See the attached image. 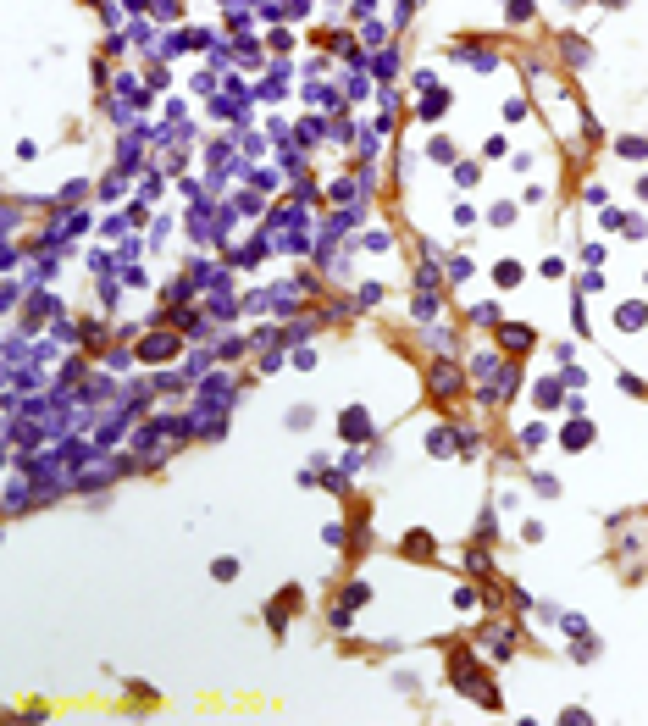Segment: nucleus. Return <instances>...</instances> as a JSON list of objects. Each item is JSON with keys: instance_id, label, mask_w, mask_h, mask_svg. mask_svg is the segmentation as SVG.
Wrapping results in <instances>:
<instances>
[{"instance_id": "obj_1", "label": "nucleus", "mask_w": 648, "mask_h": 726, "mask_svg": "<svg viewBox=\"0 0 648 726\" xmlns=\"http://www.w3.org/2000/svg\"><path fill=\"white\" fill-rule=\"evenodd\" d=\"M144 366H166L172 355H183V339L178 333H150V339H139V350H134Z\"/></svg>"}, {"instance_id": "obj_2", "label": "nucleus", "mask_w": 648, "mask_h": 726, "mask_svg": "<svg viewBox=\"0 0 648 726\" xmlns=\"http://www.w3.org/2000/svg\"><path fill=\"white\" fill-rule=\"evenodd\" d=\"M427 388H432V394H443V399H454V394L466 388V377H460L454 355H438V361L427 366Z\"/></svg>"}, {"instance_id": "obj_3", "label": "nucleus", "mask_w": 648, "mask_h": 726, "mask_svg": "<svg viewBox=\"0 0 648 726\" xmlns=\"http://www.w3.org/2000/svg\"><path fill=\"white\" fill-rule=\"evenodd\" d=\"M338 433L350 438V443H366V438H371V422H366V411H360V405H350V411L338 416Z\"/></svg>"}, {"instance_id": "obj_4", "label": "nucleus", "mask_w": 648, "mask_h": 726, "mask_svg": "<svg viewBox=\"0 0 648 726\" xmlns=\"http://www.w3.org/2000/svg\"><path fill=\"white\" fill-rule=\"evenodd\" d=\"M499 344H504V350H532L538 333H532L526 322H499Z\"/></svg>"}, {"instance_id": "obj_5", "label": "nucleus", "mask_w": 648, "mask_h": 726, "mask_svg": "<svg viewBox=\"0 0 648 726\" xmlns=\"http://www.w3.org/2000/svg\"><path fill=\"white\" fill-rule=\"evenodd\" d=\"M427 455H438V460H443V455H460V433H454V427H432L427 433Z\"/></svg>"}, {"instance_id": "obj_6", "label": "nucleus", "mask_w": 648, "mask_h": 726, "mask_svg": "<svg viewBox=\"0 0 648 726\" xmlns=\"http://www.w3.org/2000/svg\"><path fill=\"white\" fill-rule=\"evenodd\" d=\"M466 316H471L477 327H499V322H504V316H499V299H477V305H471Z\"/></svg>"}, {"instance_id": "obj_7", "label": "nucleus", "mask_w": 648, "mask_h": 726, "mask_svg": "<svg viewBox=\"0 0 648 726\" xmlns=\"http://www.w3.org/2000/svg\"><path fill=\"white\" fill-rule=\"evenodd\" d=\"M615 322H621V327H648V305L643 299H626V305L615 311Z\"/></svg>"}, {"instance_id": "obj_8", "label": "nucleus", "mask_w": 648, "mask_h": 726, "mask_svg": "<svg viewBox=\"0 0 648 726\" xmlns=\"http://www.w3.org/2000/svg\"><path fill=\"white\" fill-rule=\"evenodd\" d=\"M587 438H593V427H587V422H576V427H566V433H560V449H566V455H571V449H587Z\"/></svg>"}, {"instance_id": "obj_9", "label": "nucleus", "mask_w": 648, "mask_h": 726, "mask_svg": "<svg viewBox=\"0 0 648 726\" xmlns=\"http://www.w3.org/2000/svg\"><path fill=\"white\" fill-rule=\"evenodd\" d=\"M405 555H410V560H432L438 549H432V538H427V532H410V538H405Z\"/></svg>"}, {"instance_id": "obj_10", "label": "nucleus", "mask_w": 648, "mask_h": 726, "mask_svg": "<svg viewBox=\"0 0 648 726\" xmlns=\"http://www.w3.org/2000/svg\"><path fill=\"white\" fill-rule=\"evenodd\" d=\"M466 571H471V577H494V555H488V549H471V555H466Z\"/></svg>"}, {"instance_id": "obj_11", "label": "nucleus", "mask_w": 648, "mask_h": 726, "mask_svg": "<svg viewBox=\"0 0 648 726\" xmlns=\"http://www.w3.org/2000/svg\"><path fill=\"white\" fill-rule=\"evenodd\" d=\"M482 455V433L477 427H460V460H477Z\"/></svg>"}, {"instance_id": "obj_12", "label": "nucleus", "mask_w": 648, "mask_h": 726, "mask_svg": "<svg viewBox=\"0 0 648 726\" xmlns=\"http://www.w3.org/2000/svg\"><path fill=\"white\" fill-rule=\"evenodd\" d=\"M494 283H499V289H515V283H521V261H499V266H494Z\"/></svg>"}, {"instance_id": "obj_13", "label": "nucleus", "mask_w": 648, "mask_h": 726, "mask_svg": "<svg viewBox=\"0 0 648 726\" xmlns=\"http://www.w3.org/2000/svg\"><path fill=\"white\" fill-rule=\"evenodd\" d=\"M538 405H543V411L566 405V388H560V383H538Z\"/></svg>"}, {"instance_id": "obj_14", "label": "nucleus", "mask_w": 648, "mask_h": 726, "mask_svg": "<svg viewBox=\"0 0 648 726\" xmlns=\"http://www.w3.org/2000/svg\"><path fill=\"white\" fill-rule=\"evenodd\" d=\"M443 106H449V94H443V89H422V117H438Z\"/></svg>"}, {"instance_id": "obj_15", "label": "nucleus", "mask_w": 648, "mask_h": 726, "mask_svg": "<svg viewBox=\"0 0 648 726\" xmlns=\"http://www.w3.org/2000/svg\"><path fill=\"white\" fill-rule=\"evenodd\" d=\"M211 577H216V582H233V577H238V560H233V555L211 560Z\"/></svg>"}, {"instance_id": "obj_16", "label": "nucleus", "mask_w": 648, "mask_h": 726, "mask_svg": "<svg viewBox=\"0 0 648 726\" xmlns=\"http://www.w3.org/2000/svg\"><path fill=\"white\" fill-rule=\"evenodd\" d=\"M283 422L294 427V433H299V427H310V422H316V411H310V405H294V411H288Z\"/></svg>"}, {"instance_id": "obj_17", "label": "nucleus", "mask_w": 648, "mask_h": 726, "mask_svg": "<svg viewBox=\"0 0 648 726\" xmlns=\"http://www.w3.org/2000/svg\"><path fill=\"white\" fill-rule=\"evenodd\" d=\"M316 139H322V117H305L299 122V145H316Z\"/></svg>"}, {"instance_id": "obj_18", "label": "nucleus", "mask_w": 648, "mask_h": 726, "mask_svg": "<svg viewBox=\"0 0 648 726\" xmlns=\"http://www.w3.org/2000/svg\"><path fill=\"white\" fill-rule=\"evenodd\" d=\"M532 488H538V494H543V499H554V494H560V483H554V477H549V471H532Z\"/></svg>"}, {"instance_id": "obj_19", "label": "nucleus", "mask_w": 648, "mask_h": 726, "mask_svg": "<svg viewBox=\"0 0 648 726\" xmlns=\"http://www.w3.org/2000/svg\"><path fill=\"white\" fill-rule=\"evenodd\" d=\"M399 73V50H382V56H377V78H394Z\"/></svg>"}, {"instance_id": "obj_20", "label": "nucleus", "mask_w": 648, "mask_h": 726, "mask_svg": "<svg viewBox=\"0 0 648 726\" xmlns=\"http://www.w3.org/2000/svg\"><path fill=\"white\" fill-rule=\"evenodd\" d=\"M427 155L432 161H454V145L449 139H427Z\"/></svg>"}, {"instance_id": "obj_21", "label": "nucleus", "mask_w": 648, "mask_h": 726, "mask_svg": "<svg viewBox=\"0 0 648 726\" xmlns=\"http://www.w3.org/2000/svg\"><path fill=\"white\" fill-rule=\"evenodd\" d=\"M454 183H460V189H471V183H477V161H460V172H454Z\"/></svg>"}, {"instance_id": "obj_22", "label": "nucleus", "mask_w": 648, "mask_h": 726, "mask_svg": "<svg viewBox=\"0 0 648 726\" xmlns=\"http://www.w3.org/2000/svg\"><path fill=\"white\" fill-rule=\"evenodd\" d=\"M471 272H477V266H471V261H466V255H460V261H449V278H454V283H466V278H471Z\"/></svg>"}, {"instance_id": "obj_23", "label": "nucleus", "mask_w": 648, "mask_h": 726, "mask_svg": "<svg viewBox=\"0 0 648 726\" xmlns=\"http://www.w3.org/2000/svg\"><path fill=\"white\" fill-rule=\"evenodd\" d=\"M521 543H543V521H521Z\"/></svg>"}, {"instance_id": "obj_24", "label": "nucleus", "mask_w": 648, "mask_h": 726, "mask_svg": "<svg viewBox=\"0 0 648 726\" xmlns=\"http://www.w3.org/2000/svg\"><path fill=\"white\" fill-rule=\"evenodd\" d=\"M488 222H494V227H510V222H515V206H494V211H488Z\"/></svg>"}, {"instance_id": "obj_25", "label": "nucleus", "mask_w": 648, "mask_h": 726, "mask_svg": "<svg viewBox=\"0 0 648 726\" xmlns=\"http://www.w3.org/2000/svg\"><path fill=\"white\" fill-rule=\"evenodd\" d=\"M532 17V0H510V22H526Z\"/></svg>"}, {"instance_id": "obj_26", "label": "nucleus", "mask_w": 648, "mask_h": 726, "mask_svg": "<svg viewBox=\"0 0 648 726\" xmlns=\"http://www.w3.org/2000/svg\"><path fill=\"white\" fill-rule=\"evenodd\" d=\"M178 11H183L178 0H155V17H161V22H166V17H178Z\"/></svg>"}, {"instance_id": "obj_27", "label": "nucleus", "mask_w": 648, "mask_h": 726, "mask_svg": "<svg viewBox=\"0 0 648 726\" xmlns=\"http://www.w3.org/2000/svg\"><path fill=\"white\" fill-rule=\"evenodd\" d=\"M122 6H128V11H144V6H150V0H122Z\"/></svg>"}]
</instances>
